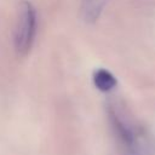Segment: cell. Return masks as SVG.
<instances>
[{
	"instance_id": "1",
	"label": "cell",
	"mask_w": 155,
	"mask_h": 155,
	"mask_svg": "<svg viewBox=\"0 0 155 155\" xmlns=\"http://www.w3.org/2000/svg\"><path fill=\"white\" fill-rule=\"evenodd\" d=\"M38 30V13L31 2L23 0L18 7V16L15 30V50L18 56L25 57L35 41Z\"/></svg>"
},
{
	"instance_id": "2",
	"label": "cell",
	"mask_w": 155,
	"mask_h": 155,
	"mask_svg": "<svg viewBox=\"0 0 155 155\" xmlns=\"http://www.w3.org/2000/svg\"><path fill=\"white\" fill-rule=\"evenodd\" d=\"M107 5V0H82L80 17L86 23H94Z\"/></svg>"
},
{
	"instance_id": "3",
	"label": "cell",
	"mask_w": 155,
	"mask_h": 155,
	"mask_svg": "<svg viewBox=\"0 0 155 155\" xmlns=\"http://www.w3.org/2000/svg\"><path fill=\"white\" fill-rule=\"evenodd\" d=\"M92 80H93V85L96 86V88L102 91V92L111 91L117 84L116 78L109 70H107L104 68L96 69L93 73Z\"/></svg>"
}]
</instances>
